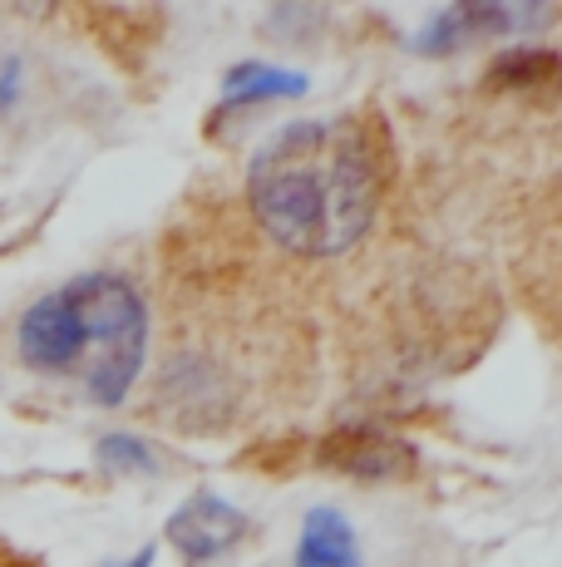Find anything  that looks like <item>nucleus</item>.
Listing matches in <instances>:
<instances>
[{"instance_id": "8", "label": "nucleus", "mask_w": 562, "mask_h": 567, "mask_svg": "<svg viewBox=\"0 0 562 567\" xmlns=\"http://www.w3.org/2000/svg\"><path fill=\"white\" fill-rule=\"evenodd\" d=\"M148 563H154V553H138V558H134V563H124V567H148Z\"/></svg>"}, {"instance_id": "7", "label": "nucleus", "mask_w": 562, "mask_h": 567, "mask_svg": "<svg viewBox=\"0 0 562 567\" xmlns=\"http://www.w3.org/2000/svg\"><path fill=\"white\" fill-rule=\"evenodd\" d=\"M287 94H306V80L291 70H277V64H232L222 80V109L287 100Z\"/></svg>"}, {"instance_id": "6", "label": "nucleus", "mask_w": 562, "mask_h": 567, "mask_svg": "<svg viewBox=\"0 0 562 567\" xmlns=\"http://www.w3.org/2000/svg\"><path fill=\"white\" fill-rule=\"evenodd\" d=\"M296 567H361V543L336 508H316L301 523Z\"/></svg>"}, {"instance_id": "1", "label": "nucleus", "mask_w": 562, "mask_h": 567, "mask_svg": "<svg viewBox=\"0 0 562 567\" xmlns=\"http://www.w3.org/2000/svg\"><path fill=\"white\" fill-rule=\"evenodd\" d=\"M385 173L365 118H301L257 148L247 207L291 257H341L371 233Z\"/></svg>"}, {"instance_id": "3", "label": "nucleus", "mask_w": 562, "mask_h": 567, "mask_svg": "<svg viewBox=\"0 0 562 567\" xmlns=\"http://www.w3.org/2000/svg\"><path fill=\"white\" fill-rule=\"evenodd\" d=\"M242 533H247V518L218 494H192L188 504L168 518V538H173V548L183 553L188 567L218 563L227 548L242 543Z\"/></svg>"}, {"instance_id": "2", "label": "nucleus", "mask_w": 562, "mask_h": 567, "mask_svg": "<svg viewBox=\"0 0 562 567\" xmlns=\"http://www.w3.org/2000/svg\"><path fill=\"white\" fill-rule=\"evenodd\" d=\"M15 351L25 370L60 380L90 405H118L144 375V291L118 271H84L20 316Z\"/></svg>"}, {"instance_id": "5", "label": "nucleus", "mask_w": 562, "mask_h": 567, "mask_svg": "<svg viewBox=\"0 0 562 567\" xmlns=\"http://www.w3.org/2000/svg\"><path fill=\"white\" fill-rule=\"evenodd\" d=\"M326 464L341 468V474H355V478H399L415 468V454L399 440H391V434L361 424V430H341L336 440L326 444Z\"/></svg>"}, {"instance_id": "4", "label": "nucleus", "mask_w": 562, "mask_h": 567, "mask_svg": "<svg viewBox=\"0 0 562 567\" xmlns=\"http://www.w3.org/2000/svg\"><path fill=\"white\" fill-rule=\"evenodd\" d=\"M513 25V10L508 0H449L425 30H419L415 50L425 54H449V50H464L473 40H489V35H503Z\"/></svg>"}]
</instances>
